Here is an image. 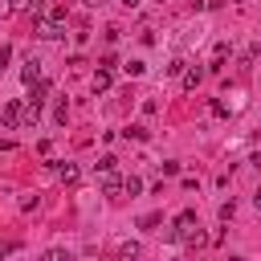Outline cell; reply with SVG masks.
I'll return each mask as SVG.
<instances>
[{
    "instance_id": "obj_2",
    "label": "cell",
    "mask_w": 261,
    "mask_h": 261,
    "mask_svg": "<svg viewBox=\"0 0 261 261\" xmlns=\"http://www.w3.org/2000/svg\"><path fill=\"white\" fill-rule=\"evenodd\" d=\"M41 41H57V37H65V20H41V33H37Z\"/></svg>"
},
{
    "instance_id": "obj_15",
    "label": "cell",
    "mask_w": 261,
    "mask_h": 261,
    "mask_svg": "<svg viewBox=\"0 0 261 261\" xmlns=\"http://www.w3.org/2000/svg\"><path fill=\"white\" fill-rule=\"evenodd\" d=\"M8 61H12V45H0V73H4Z\"/></svg>"
},
{
    "instance_id": "obj_1",
    "label": "cell",
    "mask_w": 261,
    "mask_h": 261,
    "mask_svg": "<svg viewBox=\"0 0 261 261\" xmlns=\"http://www.w3.org/2000/svg\"><path fill=\"white\" fill-rule=\"evenodd\" d=\"M0 118H4V126H8V130H16V126L24 122V102H16V98H12V102H4V114H0Z\"/></svg>"
},
{
    "instance_id": "obj_16",
    "label": "cell",
    "mask_w": 261,
    "mask_h": 261,
    "mask_svg": "<svg viewBox=\"0 0 261 261\" xmlns=\"http://www.w3.org/2000/svg\"><path fill=\"white\" fill-rule=\"evenodd\" d=\"M184 65H188V61H184V57H175V61H171V65H167V73H171V77H175V73H184Z\"/></svg>"
},
{
    "instance_id": "obj_21",
    "label": "cell",
    "mask_w": 261,
    "mask_h": 261,
    "mask_svg": "<svg viewBox=\"0 0 261 261\" xmlns=\"http://www.w3.org/2000/svg\"><path fill=\"white\" fill-rule=\"evenodd\" d=\"M37 261H45V257H37Z\"/></svg>"
},
{
    "instance_id": "obj_18",
    "label": "cell",
    "mask_w": 261,
    "mask_h": 261,
    "mask_svg": "<svg viewBox=\"0 0 261 261\" xmlns=\"http://www.w3.org/2000/svg\"><path fill=\"white\" fill-rule=\"evenodd\" d=\"M12 249H16V245H12V241H0V257H8V253H12Z\"/></svg>"
},
{
    "instance_id": "obj_8",
    "label": "cell",
    "mask_w": 261,
    "mask_h": 261,
    "mask_svg": "<svg viewBox=\"0 0 261 261\" xmlns=\"http://www.w3.org/2000/svg\"><path fill=\"white\" fill-rule=\"evenodd\" d=\"M94 90H98V94H102V90H110V69H106V65L94 73Z\"/></svg>"
},
{
    "instance_id": "obj_5",
    "label": "cell",
    "mask_w": 261,
    "mask_h": 261,
    "mask_svg": "<svg viewBox=\"0 0 261 261\" xmlns=\"http://www.w3.org/2000/svg\"><path fill=\"white\" fill-rule=\"evenodd\" d=\"M57 175H61V184H69V188H73V184L82 179V171H77L73 163H57Z\"/></svg>"
},
{
    "instance_id": "obj_11",
    "label": "cell",
    "mask_w": 261,
    "mask_h": 261,
    "mask_svg": "<svg viewBox=\"0 0 261 261\" xmlns=\"http://www.w3.org/2000/svg\"><path fill=\"white\" fill-rule=\"evenodd\" d=\"M122 188H126V192H130V196H139V192H143V179H139V175H130V179H126V184H122Z\"/></svg>"
},
{
    "instance_id": "obj_13",
    "label": "cell",
    "mask_w": 261,
    "mask_h": 261,
    "mask_svg": "<svg viewBox=\"0 0 261 261\" xmlns=\"http://www.w3.org/2000/svg\"><path fill=\"white\" fill-rule=\"evenodd\" d=\"M53 118H57V122L65 126V118H69V106H65V102H57V110H53Z\"/></svg>"
},
{
    "instance_id": "obj_12",
    "label": "cell",
    "mask_w": 261,
    "mask_h": 261,
    "mask_svg": "<svg viewBox=\"0 0 261 261\" xmlns=\"http://www.w3.org/2000/svg\"><path fill=\"white\" fill-rule=\"evenodd\" d=\"M122 69H126V73H130V77H139V73H143V69H147V65H143V61H126V65H122Z\"/></svg>"
},
{
    "instance_id": "obj_10",
    "label": "cell",
    "mask_w": 261,
    "mask_h": 261,
    "mask_svg": "<svg viewBox=\"0 0 261 261\" xmlns=\"http://www.w3.org/2000/svg\"><path fill=\"white\" fill-rule=\"evenodd\" d=\"M114 163H118V159H114V155H102V159H98V171H102V175H106V171H114Z\"/></svg>"
},
{
    "instance_id": "obj_9",
    "label": "cell",
    "mask_w": 261,
    "mask_h": 261,
    "mask_svg": "<svg viewBox=\"0 0 261 261\" xmlns=\"http://www.w3.org/2000/svg\"><path fill=\"white\" fill-rule=\"evenodd\" d=\"M126 139H139V143H143V139H147V126H143V122H135V126H126Z\"/></svg>"
},
{
    "instance_id": "obj_19",
    "label": "cell",
    "mask_w": 261,
    "mask_h": 261,
    "mask_svg": "<svg viewBox=\"0 0 261 261\" xmlns=\"http://www.w3.org/2000/svg\"><path fill=\"white\" fill-rule=\"evenodd\" d=\"M253 204H257V208H261V188H257V196H253Z\"/></svg>"
},
{
    "instance_id": "obj_17",
    "label": "cell",
    "mask_w": 261,
    "mask_h": 261,
    "mask_svg": "<svg viewBox=\"0 0 261 261\" xmlns=\"http://www.w3.org/2000/svg\"><path fill=\"white\" fill-rule=\"evenodd\" d=\"M45 261H65V253H61V249H49V253H45Z\"/></svg>"
},
{
    "instance_id": "obj_20",
    "label": "cell",
    "mask_w": 261,
    "mask_h": 261,
    "mask_svg": "<svg viewBox=\"0 0 261 261\" xmlns=\"http://www.w3.org/2000/svg\"><path fill=\"white\" fill-rule=\"evenodd\" d=\"M86 4H90V8H98V4H106V0H86Z\"/></svg>"
},
{
    "instance_id": "obj_7",
    "label": "cell",
    "mask_w": 261,
    "mask_h": 261,
    "mask_svg": "<svg viewBox=\"0 0 261 261\" xmlns=\"http://www.w3.org/2000/svg\"><path fill=\"white\" fill-rule=\"evenodd\" d=\"M139 257V241H122L118 245V261H135Z\"/></svg>"
},
{
    "instance_id": "obj_14",
    "label": "cell",
    "mask_w": 261,
    "mask_h": 261,
    "mask_svg": "<svg viewBox=\"0 0 261 261\" xmlns=\"http://www.w3.org/2000/svg\"><path fill=\"white\" fill-rule=\"evenodd\" d=\"M232 212H237V204H232V200H224V204H220V220H232Z\"/></svg>"
},
{
    "instance_id": "obj_4",
    "label": "cell",
    "mask_w": 261,
    "mask_h": 261,
    "mask_svg": "<svg viewBox=\"0 0 261 261\" xmlns=\"http://www.w3.org/2000/svg\"><path fill=\"white\" fill-rule=\"evenodd\" d=\"M122 184H126V179H118L114 171H106V175H102V196H118V192H122Z\"/></svg>"
},
{
    "instance_id": "obj_6",
    "label": "cell",
    "mask_w": 261,
    "mask_h": 261,
    "mask_svg": "<svg viewBox=\"0 0 261 261\" xmlns=\"http://www.w3.org/2000/svg\"><path fill=\"white\" fill-rule=\"evenodd\" d=\"M200 82H204V69H200V65H192V69H184V90H196Z\"/></svg>"
},
{
    "instance_id": "obj_3",
    "label": "cell",
    "mask_w": 261,
    "mask_h": 261,
    "mask_svg": "<svg viewBox=\"0 0 261 261\" xmlns=\"http://www.w3.org/2000/svg\"><path fill=\"white\" fill-rule=\"evenodd\" d=\"M20 82H24L29 90L41 82V61H37V57H29V61H24V69H20Z\"/></svg>"
}]
</instances>
